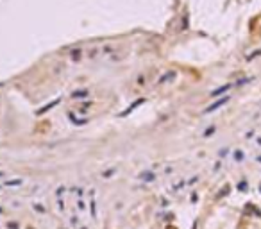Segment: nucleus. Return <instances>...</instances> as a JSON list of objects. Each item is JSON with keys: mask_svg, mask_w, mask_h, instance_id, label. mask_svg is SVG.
I'll list each match as a JSON object with an SVG mask.
<instances>
[{"mask_svg": "<svg viewBox=\"0 0 261 229\" xmlns=\"http://www.w3.org/2000/svg\"><path fill=\"white\" fill-rule=\"evenodd\" d=\"M0 175H2V172H0Z\"/></svg>", "mask_w": 261, "mask_h": 229, "instance_id": "nucleus-4", "label": "nucleus"}, {"mask_svg": "<svg viewBox=\"0 0 261 229\" xmlns=\"http://www.w3.org/2000/svg\"><path fill=\"white\" fill-rule=\"evenodd\" d=\"M227 100H229V97H222L220 100H217V102H213L211 106H208L206 109H204V113H211V111H215V109H218L220 106H224V104H227Z\"/></svg>", "mask_w": 261, "mask_h": 229, "instance_id": "nucleus-1", "label": "nucleus"}, {"mask_svg": "<svg viewBox=\"0 0 261 229\" xmlns=\"http://www.w3.org/2000/svg\"><path fill=\"white\" fill-rule=\"evenodd\" d=\"M172 77H175V72H170V73H167V75H163V77L158 81V84H163L165 81H168V79H172Z\"/></svg>", "mask_w": 261, "mask_h": 229, "instance_id": "nucleus-3", "label": "nucleus"}, {"mask_svg": "<svg viewBox=\"0 0 261 229\" xmlns=\"http://www.w3.org/2000/svg\"><path fill=\"white\" fill-rule=\"evenodd\" d=\"M229 88H232V84H225V86H222L220 90H215V91L211 93V95H213V97H217V95H222V93H224L225 90H229Z\"/></svg>", "mask_w": 261, "mask_h": 229, "instance_id": "nucleus-2", "label": "nucleus"}]
</instances>
